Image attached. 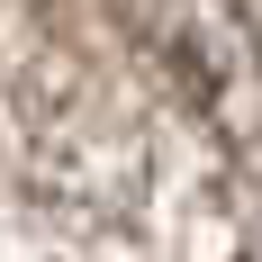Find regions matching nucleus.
<instances>
[{
	"label": "nucleus",
	"instance_id": "1",
	"mask_svg": "<svg viewBox=\"0 0 262 262\" xmlns=\"http://www.w3.org/2000/svg\"><path fill=\"white\" fill-rule=\"evenodd\" d=\"M244 262H262V244H253V253H244Z\"/></svg>",
	"mask_w": 262,
	"mask_h": 262
}]
</instances>
